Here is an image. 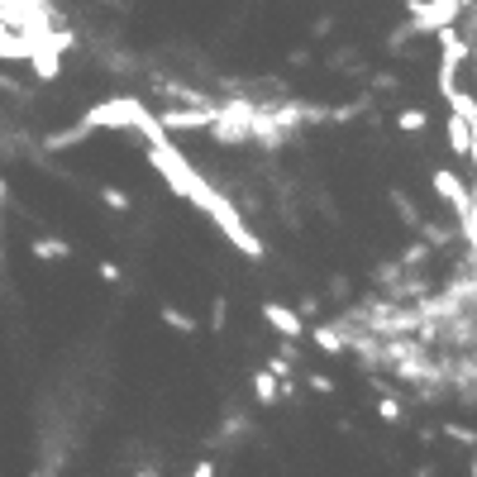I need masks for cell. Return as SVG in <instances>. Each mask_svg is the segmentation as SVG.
<instances>
[{"mask_svg":"<svg viewBox=\"0 0 477 477\" xmlns=\"http://www.w3.org/2000/svg\"><path fill=\"white\" fill-rule=\"evenodd\" d=\"M196 210H206V215L215 220V225H220V234H225L229 244H234L238 253H244V258H263V244H258V238L248 234L244 215H238V210L229 206V201H225V196L215 192V186H206V192L196 196Z\"/></svg>","mask_w":477,"mask_h":477,"instance_id":"obj_1","label":"cell"},{"mask_svg":"<svg viewBox=\"0 0 477 477\" xmlns=\"http://www.w3.org/2000/svg\"><path fill=\"white\" fill-rule=\"evenodd\" d=\"M148 110H144V100H134V96H115V100H100V106H91L87 115H81V129L96 134V129H134L139 134L148 125Z\"/></svg>","mask_w":477,"mask_h":477,"instance_id":"obj_2","label":"cell"},{"mask_svg":"<svg viewBox=\"0 0 477 477\" xmlns=\"http://www.w3.org/2000/svg\"><path fill=\"white\" fill-rule=\"evenodd\" d=\"M463 10H468V0H411V24L397 33V43L406 39V33H435V29H444Z\"/></svg>","mask_w":477,"mask_h":477,"instance_id":"obj_3","label":"cell"},{"mask_svg":"<svg viewBox=\"0 0 477 477\" xmlns=\"http://www.w3.org/2000/svg\"><path fill=\"white\" fill-rule=\"evenodd\" d=\"M430 186L439 192V201H444V206H454L458 215H468V210H472V186H468L463 177H458L454 167H435Z\"/></svg>","mask_w":477,"mask_h":477,"instance_id":"obj_4","label":"cell"},{"mask_svg":"<svg viewBox=\"0 0 477 477\" xmlns=\"http://www.w3.org/2000/svg\"><path fill=\"white\" fill-rule=\"evenodd\" d=\"M263 320H267V325L277 330L282 339H292V344H296V339H305V320H301L296 311H286V305H277V301L263 305Z\"/></svg>","mask_w":477,"mask_h":477,"instance_id":"obj_5","label":"cell"},{"mask_svg":"<svg viewBox=\"0 0 477 477\" xmlns=\"http://www.w3.org/2000/svg\"><path fill=\"white\" fill-rule=\"evenodd\" d=\"M29 53H33V39H29V33H20L14 24L0 20V58L20 62V58H29Z\"/></svg>","mask_w":477,"mask_h":477,"instance_id":"obj_6","label":"cell"},{"mask_svg":"<svg viewBox=\"0 0 477 477\" xmlns=\"http://www.w3.org/2000/svg\"><path fill=\"white\" fill-rule=\"evenodd\" d=\"M472 129H477V125H468V119H463V115H458V110H449V125H444V139H449V148L458 153V158H468V153H472Z\"/></svg>","mask_w":477,"mask_h":477,"instance_id":"obj_7","label":"cell"},{"mask_svg":"<svg viewBox=\"0 0 477 477\" xmlns=\"http://www.w3.org/2000/svg\"><path fill=\"white\" fill-rule=\"evenodd\" d=\"M29 253H33V258H39V263H53V258H72V248H67L62 238H33V244H29Z\"/></svg>","mask_w":477,"mask_h":477,"instance_id":"obj_8","label":"cell"},{"mask_svg":"<svg viewBox=\"0 0 477 477\" xmlns=\"http://www.w3.org/2000/svg\"><path fill=\"white\" fill-rule=\"evenodd\" d=\"M253 397H258V401H267V406H272V401L282 397V378H277V372H267V368H263L258 378H253Z\"/></svg>","mask_w":477,"mask_h":477,"instance_id":"obj_9","label":"cell"},{"mask_svg":"<svg viewBox=\"0 0 477 477\" xmlns=\"http://www.w3.org/2000/svg\"><path fill=\"white\" fill-rule=\"evenodd\" d=\"M425 125H430V115H425V110H416V106L411 110H397V129L401 134H416V129L425 134Z\"/></svg>","mask_w":477,"mask_h":477,"instance_id":"obj_10","label":"cell"},{"mask_svg":"<svg viewBox=\"0 0 477 477\" xmlns=\"http://www.w3.org/2000/svg\"><path fill=\"white\" fill-rule=\"evenodd\" d=\"M315 344L325 349V353H344V349H349V344H344V339H339L334 330H315Z\"/></svg>","mask_w":477,"mask_h":477,"instance_id":"obj_11","label":"cell"},{"mask_svg":"<svg viewBox=\"0 0 477 477\" xmlns=\"http://www.w3.org/2000/svg\"><path fill=\"white\" fill-rule=\"evenodd\" d=\"M378 416H382L387 425H401V406L391 401V397H382V401H378Z\"/></svg>","mask_w":477,"mask_h":477,"instance_id":"obj_12","label":"cell"},{"mask_svg":"<svg viewBox=\"0 0 477 477\" xmlns=\"http://www.w3.org/2000/svg\"><path fill=\"white\" fill-rule=\"evenodd\" d=\"M100 201H106L110 210H129V196H125V192H115V186H106V192H100Z\"/></svg>","mask_w":477,"mask_h":477,"instance_id":"obj_13","label":"cell"},{"mask_svg":"<svg viewBox=\"0 0 477 477\" xmlns=\"http://www.w3.org/2000/svg\"><path fill=\"white\" fill-rule=\"evenodd\" d=\"M163 320H167V325H177V330H186V334L196 330V325H192V320H186L182 311H173V305H163Z\"/></svg>","mask_w":477,"mask_h":477,"instance_id":"obj_14","label":"cell"},{"mask_svg":"<svg viewBox=\"0 0 477 477\" xmlns=\"http://www.w3.org/2000/svg\"><path fill=\"white\" fill-rule=\"evenodd\" d=\"M444 435L458 439V444H472V439H477V430H468V425H444Z\"/></svg>","mask_w":477,"mask_h":477,"instance_id":"obj_15","label":"cell"},{"mask_svg":"<svg viewBox=\"0 0 477 477\" xmlns=\"http://www.w3.org/2000/svg\"><path fill=\"white\" fill-rule=\"evenodd\" d=\"M100 282H119V267L115 263H100Z\"/></svg>","mask_w":477,"mask_h":477,"instance_id":"obj_16","label":"cell"},{"mask_svg":"<svg viewBox=\"0 0 477 477\" xmlns=\"http://www.w3.org/2000/svg\"><path fill=\"white\" fill-rule=\"evenodd\" d=\"M311 387H315V391H334V382L325 378V372H315V378H311Z\"/></svg>","mask_w":477,"mask_h":477,"instance_id":"obj_17","label":"cell"},{"mask_svg":"<svg viewBox=\"0 0 477 477\" xmlns=\"http://www.w3.org/2000/svg\"><path fill=\"white\" fill-rule=\"evenodd\" d=\"M192 477H215V463H210V458H206V463H196V472Z\"/></svg>","mask_w":477,"mask_h":477,"instance_id":"obj_18","label":"cell"},{"mask_svg":"<svg viewBox=\"0 0 477 477\" xmlns=\"http://www.w3.org/2000/svg\"><path fill=\"white\" fill-rule=\"evenodd\" d=\"M0 201H5V177H0Z\"/></svg>","mask_w":477,"mask_h":477,"instance_id":"obj_19","label":"cell"},{"mask_svg":"<svg viewBox=\"0 0 477 477\" xmlns=\"http://www.w3.org/2000/svg\"><path fill=\"white\" fill-rule=\"evenodd\" d=\"M0 258H5V248H0Z\"/></svg>","mask_w":477,"mask_h":477,"instance_id":"obj_20","label":"cell"},{"mask_svg":"<svg viewBox=\"0 0 477 477\" xmlns=\"http://www.w3.org/2000/svg\"><path fill=\"white\" fill-rule=\"evenodd\" d=\"M33 477H39V472H33Z\"/></svg>","mask_w":477,"mask_h":477,"instance_id":"obj_21","label":"cell"}]
</instances>
